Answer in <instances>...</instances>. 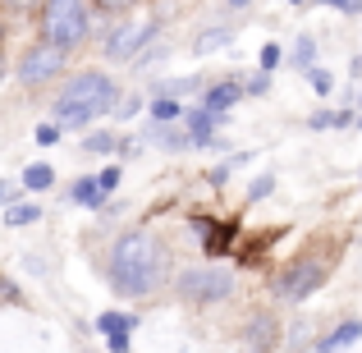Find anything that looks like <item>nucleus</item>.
<instances>
[{
  "mask_svg": "<svg viewBox=\"0 0 362 353\" xmlns=\"http://www.w3.org/2000/svg\"><path fill=\"white\" fill-rule=\"evenodd\" d=\"M110 280H115V289L129 294V299L151 294L165 280V248L147 230H129L115 243V253H110Z\"/></svg>",
  "mask_w": 362,
  "mask_h": 353,
  "instance_id": "obj_1",
  "label": "nucleus"
},
{
  "mask_svg": "<svg viewBox=\"0 0 362 353\" xmlns=\"http://www.w3.org/2000/svg\"><path fill=\"white\" fill-rule=\"evenodd\" d=\"M46 37L55 46H78L88 37V14L83 0H46Z\"/></svg>",
  "mask_w": 362,
  "mask_h": 353,
  "instance_id": "obj_2",
  "label": "nucleus"
},
{
  "mask_svg": "<svg viewBox=\"0 0 362 353\" xmlns=\"http://www.w3.org/2000/svg\"><path fill=\"white\" fill-rule=\"evenodd\" d=\"M115 83L106 74H78V79L64 83V101H78V106H92V110H115Z\"/></svg>",
  "mask_w": 362,
  "mask_h": 353,
  "instance_id": "obj_3",
  "label": "nucleus"
},
{
  "mask_svg": "<svg viewBox=\"0 0 362 353\" xmlns=\"http://www.w3.org/2000/svg\"><path fill=\"white\" fill-rule=\"evenodd\" d=\"M64 64V46L46 42V46H33V51L23 55V64H18V79L28 83V88H37V83H51L55 74H60Z\"/></svg>",
  "mask_w": 362,
  "mask_h": 353,
  "instance_id": "obj_4",
  "label": "nucleus"
},
{
  "mask_svg": "<svg viewBox=\"0 0 362 353\" xmlns=\"http://www.w3.org/2000/svg\"><path fill=\"white\" fill-rule=\"evenodd\" d=\"M234 289L230 271H184L179 275V294L184 299H197V303H216Z\"/></svg>",
  "mask_w": 362,
  "mask_h": 353,
  "instance_id": "obj_5",
  "label": "nucleus"
},
{
  "mask_svg": "<svg viewBox=\"0 0 362 353\" xmlns=\"http://www.w3.org/2000/svg\"><path fill=\"white\" fill-rule=\"evenodd\" d=\"M321 262H298V266H289V271L280 275V284H275V294L280 299H289V303H298V299H308L312 289L321 284Z\"/></svg>",
  "mask_w": 362,
  "mask_h": 353,
  "instance_id": "obj_6",
  "label": "nucleus"
},
{
  "mask_svg": "<svg viewBox=\"0 0 362 353\" xmlns=\"http://www.w3.org/2000/svg\"><path fill=\"white\" fill-rule=\"evenodd\" d=\"M151 33H156V23H151V18H138V23H124V28H115V37L106 42V55H110V60H129V55L138 51V46L147 42Z\"/></svg>",
  "mask_w": 362,
  "mask_h": 353,
  "instance_id": "obj_7",
  "label": "nucleus"
},
{
  "mask_svg": "<svg viewBox=\"0 0 362 353\" xmlns=\"http://www.w3.org/2000/svg\"><path fill=\"white\" fill-rule=\"evenodd\" d=\"M216 129V110H188V133H193V147H206Z\"/></svg>",
  "mask_w": 362,
  "mask_h": 353,
  "instance_id": "obj_8",
  "label": "nucleus"
},
{
  "mask_svg": "<svg viewBox=\"0 0 362 353\" xmlns=\"http://www.w3.org/2000/svg\"><path fill=\"white\" fill-rule=\"evenodd\" d=\"M234 101H239V83H221V88L206 92V110H216V115H225Z\"/></svg>",
  "mask_w": 362,
  "mask_h": 353,
  "instance_id": "obj_9",
  "label": "nucleus"
},
{
  "mask_svg": "<svg viewBox=\"0 0 362 353\" xmlns=\"http://www.w3.org/2000/svg\"><path fill=\"white\" fill-rule=\"evenodd\" d=\"M230 28H206L202 37H197V55H211V51H221V46H230Z\"/></svg>",
  "mask_w": 362,
  "mask_h": 353,
  "instance_id": "obj_10",
  "label": "nucleus"
},
{
  "mask_svg": "<svg viewBox=\"0 0 362 353\" xmlns=\"http://www.w3.org/2000/svg\"><path fill=\"white\" fill-rule=\"evenodd\" d=\"M138 321L129 317V312H101V321H97V330L101 335H115V330H133Z\"/></svg>",
  "mask_w": 362,
  "mask_h": 353,
  "instance_id": "obj_11",
  "label": "nucleus"
},
{
  "mask_svg": "<svg viewBox=\"0 0 362 353\" xmlns=\"http://www.w3.org/2000/svg\"><path fill=\"white\" fill-rule=\"evenodd\" d=\"M358 335H362V326H358V321H344V326H339L335 335H326V340H321V349H339V345H354Z\"/></svg>",
  "mask_w": 362,
  "mask_h": 353,
  "instance_id": "obj_12",
  "label": "nucleus"
},
{
  "mask_svg": "<svg viewBox=\"0 0 362 353\" xmlns=\"http://www.w3.org/2000/svg\"><path fill=\"white\" fill-rule=\"evenodd\" d=\"M51 179H55L51 166H28L23 170V188H33V193H37V188H51Z\"/></svg>",
  "mask_w": 362,
  "mask_h": 353,
  "instance_id": "obj_13",
  "label": "nucleus"
},
{
  "mask_svg": "<svg viewBox=\"0 0 362 353\" xmlns=\"http://www.w3.org/2000/svg\"><path fill=\"white\" fill-rule=\"evenodd\" d=\"M74 202L97 207V202H101V184H97V179H83V184H74Z\"/></svg>",
  "mask_w": 362,
  "mask_h": 353,
  "instance_id": "obj_14",
  "label": "nucleus"
},
{
  "mask_svg": "<svg viewBox=\"0 0 362 353\" xmlns=\"http://www.w3.org/2000/svg\"><path fill=\"white\" fill-rule=\"evenodd\" d=\"M193 88H197V79H165V83H156L160 97H188Z\"/></svg>",
  "mask_w": 362,
  "mask_h": 353,
  "instance_id": "obj_15",
  "label": "nucleus"
},
{
  "mask_svg": "<svg viewBox=\"0 0 362 353\" xmlns=\"http://www.w3.org/2000/svg\"><path fill=\"white\" fill-rule=\"evenodd\" d=\"M175 115H179V101L175 97H156V101H151V120H156V124H170Z\"/></svg>",
  "mask_w": 362,
  "mask_h": 353,
  "instance_id": "obj_16",
  "label": "nucleus"
},
{
  "mask_svg": "<svg viewBox=\"0 0 362 353\" xmlns=\"http://www.w3.org/2000/svg\"><path fill=\"white\" fill-rule=\"evenodd\" d=\"M151 142H160V147H170V151H179V147H188V133H170V129H151Z\"/></svg>",
  "mask_w": 362,
  "mask_h": 353,
  "instance_id": "obj_17",
  "label": "nucleus"
},
{
  "mask_svg": "<svg viewBox=\"0 0 362 353\" xmlns=\"http://www.w3.org/2000/svg\"><path fill=\"white\" fill-rule=\"evenodd\" d=\"M37 216H42L37 207H9V212H5V225H33Z\"/></svg>",
  "mask_w": 362,
  "mask_h": 353,
  "instance_id": "obj_18",
  "label": "nucleus"
},
{
  "mask_svg": "<svg viewBox=\"0 0 362 353\" xmlns=\"http://www.w3.org/2000/svg\"><path fill=\"white\" fill-rule=\"evenodd\" d=\"M247 345H271V321H252V335H247Z\"/></svg>",
  "mask_w": 362,
  "mask_h": 353,
  "instance_id": "obj_19",
  "label": "nucleus"
},
{
  "mask_svg": "<svg viewBox=\"0 0 362 353\" xmlns=\"http://www.w3.org/2000/svg\"><path fill=\"white\" fill-rule=\"evenodd\" d=\"M293 60H298L303 69H312V37H303V42H298V51H293Z\"/></svg>",
  "mask_w": 362,
  "mask_h": 353,
  "instance_id": "obj_20",
  "label": "nucleus"
},
{
  "mask_svg": "<svg viewBox=\"0 0 362 353\" xmlns=\"http://www.w3.org/2000/svg\"><path fill=\"white\" fill-rule=\"evenodd\" d=\"M110 147H115L110 133H92V138H88V151H110Z\"/></svg>",
  "mask_w": 362,
  "mask_h": 353,
  "instance_id": "obj_21",
  "label": "nucleus"
},
{
  "mask_svg": "<svg viewBox=\"0 0 362 353\" xmlns=\"http://www.w3.org/2000/svg\"><path fill=\"white\" fill-rule=\"evenodd\" d=\"M308 83H312L317 92H330V74H326V69H308Z\"/></svg>",
  "mask_w": 362,
  "mask_h": 353,
  "instance_id": "obj_22",
  "label": "nucleus"
},
{
  "mask_svg": "<svg viewBox=\"0 0 362 353\" xmlns=\"http://www.w3.org/2000/svg\"><path fill=\"white\" fill-rule=\"evenodd\" d=\"M97 184H101V193H110V188L119 184V170H115V166H110V170H101V175H97Z\"/></svg>",
  "mask_w": 362,
  "mask_h": 353,
  "instance_id": "obj_23",
  "label": "nucleus"
},
{
  "mask_svg": "<svg viewBox=\"0 0 362 353\" xmlns=\"http://www.w3.org/2000/svg\"><path fill=\"white\" fill-rule=\"evenodd\" d=\"M321 5H335V9H344V14H362V0H321Z\"/></svg>",
  "mask_w": 362,
  "mask_h": 353,
  "instance_id": "obj_24",
  "label": "nucleus"
},
{
  "mask_svg": "<svg viewBox=\"0 0 362 353\" xmlns=\"http://www.w3.org/2000/svg\"><path fill=\"white\" fill-rule=\"evenodd\" d=\"M275 64H280V46H266L262 51V69H275Z\"/></svg>",
  "mask_w": 362,
  "mask_h": 353,
  "instance_id": "obj_25",
  "label": "nucleus"
},
{
  "mask_svg": "<svg viewBox=\"0 0 362 353\" xmlns=\"http://www.w3.org/2000/svg\"><path fill=\"white\" fill-rule=\"evenodd\" d=\"M55 133H60L55 124H42V129H37V142H42V147H51V142H55Z\"/></svg>",
  "mask_w": 362,
  "mask_h": 353,
  "instance_id": "obj_26",
  "label": "nucleus"
},
{
  "mask_svg": "<svg viewBox=\"0 0 362 353\" xmlns=\"http://www.w3.org/2000/svg\"><path fill=\"white\" fill-rule=\"evenodd\" d=\"M266 193H271V175H262V179H257V184H252V193H247V197H266Z\"/></svg>",
  "mask_w": 362,
  "mask_h": 353,
  "instance_id": "obj_27",
  "label": "nucleus"
},
{
  "mask_svg": "<svg viewBox=\"0 0 362 353\" xmlns=\"http://www.w3.org/2000/svg\"><path fill=\"white\" fill-rule=\"evenodd\" d=\"M110 349H129V330H115V335H106Z\"/></svg>",
  "mask_w": 362,
  "mask_h": 353,
  "instance_id": "obj_28",
  "label": "nucleus"
},
{
  "mask_svg": "<svg viewBox=\"0 0 362 353\" xmlns=\"http://www.w3.org/2000/svg\"><path fill=\"white\" fill-rule=\"evenodd\" d=\"M106 9H124V5H133V0H101Z\"/></svg>",
  "mask_w": 362,
  "mask_h": 353,
  "instance_id": "obj_29",
  "label": "nucleus"
},
{
  "mask_svg": "<svg viewBox=\"0 0 362 353\" xmlns=\"http://www.w3.org/2000/svg\"><path fill=\"white\" fill-rule=\"evenodd\" d=\"M0 79H5V55H0Z\"/></svg>",
  "mask_w": 362,
  "mask_h": 353,
  "instance_id": "obj_30",
  "label": "nucleus"
},
{
  "mask_svg": "<svg viewBox=\"0 0 362 353\" xmlns=\"http://www.w3.org/2000/svg\"><path fill=\"white\" fill-rule=\"evenodd\" d=\"M14 5H33V0H14Z\"/></svg>",
  "mask_w": 362,
  "mask_h": 353,
  "instance_id": "obj_31",
  "label": "nucleus"
},
{
  "mask_svg": "<svg viewBox=\"0 0 362 353\" xmlns=\"http://www.w3.org/2000/svg\"><path fill=\"white\" fill-rule=\"evenodd\" d=\"M230 5H247V0H230Z\"/></svg>",
  "mask_w": 362,
  "mask_h": 353,
  "instance_id": "obj_32",
  "label": "nucleus"
},
{
  "mask_svg": "<svg viewBox=\"0 0 362 353\" xmlns=\"http://www.w3.org/2000/svg\"><path fill=\"white\" fill-rule=\"evenodd\" d=\"M293 5H303V0H293Z\"/></svg>",
  "mask_w": 362,
  "mask_h": 353,
  "instance_id": "obj_33",
  "label": "nucleus"
}]
</instances>
